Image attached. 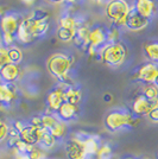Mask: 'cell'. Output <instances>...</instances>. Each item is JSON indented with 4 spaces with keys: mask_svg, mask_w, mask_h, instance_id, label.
I'll return each instance as SVG.
<instances>
[{
    "mask_svg": "<svg viewBox=\"0 0 158 159\" xmlns=\"http://www.w3.org/2000/svg\"><path fill=\"white\" fill-rule=\"evenodd\" d=\"M8 57L11 63H16V64H19L21 60H23V52L19 48L17 47H8Z\"/></svg>",
    "mask_w": 158,
    "mask_h": 159,
    "instance_id": "27",
    "label": "cell"
},
{
    "mask_svg": "<svg viewBox=\"0 0 158 159\" xmlns=\"http://www.w3.org/2000/svg\"><path fill=\"white\" fill-rule=\"evenodd\" d=\"M89 33H91V30L88 27L81 25V26H79L77 31L75 33V37H74L72 42L76 45L85 49V48L88 47V43H89Z\"/></svg>",
    "mask_w": 158,
    "mask_h": 159,
    "instance_id": "22",
    "label": "cell"
},
{
    "mask_svg": "<svg viewBox=\"0 0 158 159\" xmlns=\"http://www.w3.org/2000/svg\"><path fill=\"white\" fill-rule=\"evenodd\" d=\"M77 138L82 140V144L85 147V152L87 156H92L95 157L96 153L99 151L100 146L102 145V141L100 140L99 137L96 135H88V134H77Z\"/></svg>",
    "mask_w": 158,
    "mask_h": 159,
    "instance_id": "15",
    "label": "cell"
},
{
    "mask_svg": "<svg viewBox=\"0 0 158 159\" xmlns=\"http://www.w3.org/2000/svg\"><path fill=\"white\" fill-rule=\"evenodd\" d=\"M77 114V106L75 105H72V103H68V102H64L62 106L59 107V109L56 112V115L57 118L63 121H70V120L75 119Z\"/></svg>",
    "mask_w": 158,
    "mask_h": 159,
    "instance_id": "19",
    "label": "cell"
},
{
    "mask_svg": "<svg viewBox=\"0 0 158 159\" xmlns=\"http://www.w3.org/2000/svg\"><path fill=\"white\" fill-rule=\"evenodd\" d=\"M49 30V16L44 11H35L30 17L20 20L17 39L27 44L45 34Z\"/></svg>",
    "mask_w": 158,
    "mask_h": 159,
    "instance_id": "1",
    "label": "cell"
},
{
    "mask_svg": "<svg viewBox=\"0 0 158 159\" xmlns=\"http://www.w3.org/2000/svg\"><path fill=\"white\" fill-rule=\"evenodd\" d=\"M19 17L14 13H5L0 19V30H1V38L8 48L12 45L14 39H17V32L19 27Z\"/></svg>",
    "mask_w": 158,
    "mask_h": 159,
    "instance_id": "5",
    "label": "cell"
},
{
    "mask_svg": "<svg viewBox=\"0 0 158 159\" xmlns=\"http://www.w3.org/2000/svg\"><path fill=\"white\" fill-rule=\"evenodd\" d=\"M127 55L125 45L120 42L117 43H108L100 52V58L104 61L106 64L111 66H118L124 63Z\"/></svg>",
    "mask_w": 158,
    "mask_h": 159,
    "instance_id": "6",
    "label": "cell"
},
{
    "mask_svg": "<svg viewBox=\"0 0 158 159\" xmlns=\"http://www.w3.org/2000/svg\"><path fill=\"white\" fill-rule=\"evenodd\" d=\"M17 98L16 89L10 83H0V106H8Z\"/></svg>",
    "mask_w": 158,
    "mask_h": 159,
    "instance_id": "18",
    "label": "cell"
},
{
    "mask_svg": "<svg viewBox=\"0 0 158 159\" xmlns=\"http://www.w3.org/2000/svg\"><path fill=\"white\" fill-rule=\"evenodd\" d=\"M153 83H155V84L158 87V75H157V77H156V80H155V82H153Z\"/></svg>",
    "mask_w": 158,
    "mask_h": 159,
    "instance_id": "36",
    "label": "cell"
},
{
    "mask_svg": "<svg viewBox=\"0 0 158 159\" xmlns=\"http://www.w3.org/2000/svg\"><path fill=\"white\" fill-rule=\"evenodd\" d=\"M158 75V64L152 62H146L138 69L137 79L142 81L144 84L153 83Z\"/></svg>",
    "mask_w": 158,
    "mask_h": 159,
    "instance_id": "13",
    "label": "cell"
},
{
    "mask_svg": "<svg viewBox=\"0 0 158 159\" xmlns=\"http://www.w3.org/2000/svg\"><path fill=\"white\" fill-rule=\"evenodd\" d=\"M77 0H66V2H68V4H75Z\"/></svg>",
    "mask_w": 158,
    "mask_h": 159,
    "instance_id": "35",
    "label": "cell"
},
{
    "mask_svg": "<svg viewBox=\"0 0 158 159\" xmlns=\"http://www.w3.org/2000/svg\"><path fill=\"white\" fill-rule=\"evenodd\" d=\"M158 107V99H146L142 94L137 96L132 103V114L134 116H146L153 108Z\"/></svg>",
    "mask_w": 158,
    "mask_h": 159,
    "instance_id": "9",
    "label": "cell"
},
{
    "mask_svg": "<svg viewBox=\"0 0 158 159\" xmlns=\"http://www.w3.org/2000/svg\"><path fill=\"white\" fill-rule=\"evenodd\" d=\"M20 74V68L19 64L16 63H7L5 66L1 68L0 70V79L2 80L4 83H10L12 84L16 82Z\"/></svg>",
    "mask_w": 158,
    "mask_h": 159,
    "instance_id": "16",
    "label": "cell"
},
{
    "mask_svg": "<svg viewBox=\"0 0 158 159\" xmlns=\"http://www.w3.org/2000/svg\"><path fill=\"white\" fill-rule=\"evenodd\" d=\"M123 159H136L134 157H125V158H123Z\"/></svg>",
    "mask_w": 158,
    "mask_h": 159,
    "instance_id": "37",
    "label": "cell"
},
{
    "mask_svg": "<svg viewBox=\"0 0 158 159\" xmlns=\"http://www.w3.org/2000/svg\"><path fill=\"white\" fill-rule=\"evenodd\" d=\"M132 6L127 0H109L106 5V16L115 26L125 25L127 16L130 14Z\"/></svg>",
    "mask_w": 158,
    "mask_h": 159,
    "instance_id": "3",
    "label": "cell"
},
{
    "mask_svg": "<svg viewBox=\"0 0 158 159\" xmlns=\"http://www.w3.org/2000/svg\"><path fill=\"white\" fill-rule=\"evenodd\" d=\"M98 1H100V0H98Z\"/></svg>",
    "mask_w": 158,
    "mask_h": 159,
    "instance_id": "39",
    "label": "cell"
},
{
    "mask_svg": "<svg viewBox=\"0 0 158 159\" xmlns=\"http://www.w3.org/2000/svg\"><path fill=\"white\" fill-rule=\"evenodd\" d=\"M50 131H51V133L56 137V139L62 140L66 138L67 132H68V125H67L66 121L58 119L57 124H56V125L53 126V129H50Z\"/></svg>",
    "mask_w": 158,
    "mask_h": 159,
    "instance_id": "24",
    "label": "cell"
},
{
    "mask_svg": "<svg viewBox=\"0 0 158 159\" xmlns=\"http://www.w3.org/2000/svg\"><path fill=\"white\" fill-rule=\"evenodd\" d=\"M136 120H138L132 113L123 109L112 111L105 118V126L111 132H117L125 127H131L136 124Z\"/></svg>",
    "mask_w": 158,
    "mask_h": 159,
    "instance_id": "4",
    "label": "cell"
},
{
    "mask_svg": "<svg viewBox=\"0 0 158 159\" xmlns=\"http://www.w3.org/2000/svg\"><path fill=\"white\" fill-rule=\"evenodd\" d=\"M66 154L68 159H83L87 154L85 152V147L82 140L74 137L66 141Z\"/></svg>",
    "mask_w": 158,
    "mask_h": 159,
    "instance_id": "11",
    "label": "cell"
},
{
    "mask_svg": "<svg viewBox=\"0 0 158 159\" xmlns=\"http://www.w3.org/2000/svg\"><path fill=\"white\" fill-rule=\"evenodd\" d=\"M77 29H79V23L72 16H63L59 19L57 38L62 42H72Z\"/></svg>",
    "mask_w": 158,
    "mask_h": 159,
    "instance_id": "7",
    "label": "cell"
},
{
    "mask_svg": "<svg viewBox=\"0 0 158 159\" xmlns=\"http://www.w3.org/2000/svg\"><path fill=\"white\" fill-rule=\"evenodd\" d=\"M64 100L68 103L79 106V103L82 100V93H81L80 89L75 88L74 86H67V84H64Z\"/></svg>",
    "mask_w": 158,
    "mask_h": 159,
    "instance_id": "20",
    "label": "cell"
},
{
    "mask_svg": "<svg viewBox=\"0 0 158 159\" xmlns=\"http://www.w3.org/2000/svg\"><path fill=\"white\" fill-rule=\"evenodd\" d=\"M140 159H150V158H147V157H144V158H140Z\"/></svg>",
    "mask_w": 158,
    "mask_h": 159,
    "instance_id": "38",
    "label": "cell"
},
{
    "mask_svg": "<svg viewBox=\"0 0 158 159\" xmlns=\"http://www.w3.org/2000/svg\"><path fill=\"white\" fill-rule=\"evenodd\" d=\"M95 159H113V150L111 145L107 143H102L95 156Z\"/></svg>",
    "mask_w": 158,
    "mask_h": 159,
    "instance_id": "26",
    "label": "cell"
},
{
    "mask_svg": "<svg viewBox=\"0 0 158 159\" xmlns=\"http://www.w3.org/2000/svg\"><path fill=\"white\" fill-rule=\"evenodd\" d=\"M7 63H11L10 57H8V49L6 47H0V70Z\"/></svg>",
    "mask_w": 158,
    "mask_h": 159,
    "instance_id": "30",
    "label": "cell"
},
{
    "mask_svg": "<svg viewBox=\"0 0 158 159\" xmlns=\"http://www.w3.org/2000/svg\"><path fill=\"white\" fill-rule=\"evenodd\" d=\"M72 58L64 53H55L46 62L48 71L55 79L62 82V84H67V86H72L69 84V71L72 69Z\"/></svg>",
    "mask_w": 158,
    "mask_h": 159,
    "instance_id": "2",
    "label": "cell"
},
{
    "mask_svg": "<svg viewBox=\"0 0 158 159\" xmlns=\"http://www.w3.org/2000/svg\"><path fill=\"white\" fill-rule=\"evenodd\" d=\"M145 55L147 60L158 64V42H151L145 45Z\"/></svg>",
    "mask_w": 158,
    "mask_h": 159,
    "instance_id": "23",
    "label": "cell"
},
{
    "mask_svg": "<svg viewBox=\"0 0 158 159\" xmlns=\"http://www.w3.org/2000/svg\"><path fill=\"white\" fill-rule=\"evenodd\" d=\"M142 95L145 96L146 99H150V100L158 99V87L155 83L144 84L143 89H142Z\"/></svg>",
    "mask_w": 158,
    "mask_h": 159,
    "instance_id": "25",
    "label": "cell"
},
{
    "mask_svg": "<svg viewBox=\"0 0 158 159\" xmlns=\"http://www.w3.org/2000/svg\"><path fill=\"white\" fill-rule=\"evenodd\" d=\"M42 127L33 126L30 122H26L25 127L19 132V137L29 146H38L42 137Z\"/></svg>",
    "mask_w": 158,
    "mask_h": 159,
    "instance_id": "10",
    "label": "cell"
},
{
    "mask_svg": "<svg viewBox=\"0 0 158 159\" xmlns=\"http://www.w3.org/2000/svg\"><path fill=\"white\" fill-rule=\"evenodd\" d=\"M64 102H66V100H64V84L55 88L53 90H51L49 93L48 98H46L48 109L53 114H56V112L59 109V107L62 106Z\"/></svg>",
    "mask_w": 158,
    "mask_h": 159,
    "instance_id": "12",
    "label": "cell"
},
{
    "mask_svg": "<svg viewBox=\"0 0 158 159\" xmlns=\"http://www.w3.org/2000/svg\"><path fill=\"white\" fill-rule=\"evenodd\" d=\"M146 116H147V119H149L150 122H152V124H158V107L153 108Z\"/></svg>",
    "mask_w": 158,
    "mask_h": 159,
    "instance_id": "31",
    "label": "cell"
},
{
    "mask_svg": "<svg viewBox=\"0 0 158 159\" xmlns=\"http://www.w3.org/2000/svg\"><path fill=\"white\" fill-rule=\"evenodd\" d=\"M16 159H29V157H27V154H18V153H17Z\"/></svg>",
    "mask_w": 158,
    "mask_h": 159,
    "instance_id": "33",
    "label": "cell"
},
{
    "mask_svg": "<svg viewBox=\"0 0 158 159\" xmlns=\"http://www.w3.org/2000/svg\"><path fill=\"white\" fill-rule=\"evenodd\" d=\"M149 25V19L143 17L142 14H139L133 7H132L131 12L127 16L125 21V25L128 30L131 31H140Z\"/></svg>",
    "mask_w": 158,
    "mask_h": 159,
    "instance_id": "14",
    "label": "cell"
},
{
    "mask_svg": "<svg viewBox=\"0 0 158 159\" xmlns=\"http://www.w3.org/2000/svg\"><path fill=\"white\" fill-rule=\"evenodd\" d=\"M49 2H53V4H59V2H66V0H48Z\"/></svg>",
    "mask_w": 158,
    "mask_h": 159,
    "instance_id": "34",
    "label": "cell"
},
{
    "mask_svg": "<svg viewBox=\"0 0 158 159\" xmlns=\"http://www.w3.org/2000/svg\"><path fill=\"white\" fill-rule=\"evenodd\" d=\"M57 141H58V140L56 139V137L51 133V131L43 128V131H42V137H40L38 146H40L42 150H51V148H53V147L56 146Z\"/></svg>",
    "mask_w": 158,
    "mask_h": 159,
    "instance_id": "21",
    "label": "cell"
},
{
    "mask_svg": "<svg viewBox=\"0 0 158 159\" xmlns=\"http://www.w3.org/2000/svg\"><path fill=\"white\" fill-rule=\"evenodd\" d=\"M20 1H23L25 5H33L36 2V0H20Z\"/></svg>",
    "mask_w": 158,
    "mask_h": 159,
    "instance_id": "32",
    "label": "cell"
},
{
    "mask_svg": "<svg viewBox=\"0 0 158 159\" xmlns=\"http://www.w3.org/2000/svg\"><path fill=\"white\" fill-rule=\"evenodd\" d=\"M10 129H11V127L7 125V122H5L2 119H0V143L7 140L8 134H10Z\"/></svg>",
    "mask_w": 158,
    "mask_h": 159,
    "instance_id": "28",
    "label": "cell"
},
{
    "mask_svg": "<svg viewBox=\"0 0 158 159\" xmlns=\"http://www.w3.org/2000/svg\"><path fill=\"white\" fill-rule=\"evenodd\" d=\"M106 44H108L107 42V31L104 30L102 27H94L91 30L89 33V43H88V51L89 53L94 55H99L101 50L105 48Z\"/></svg>",
    "mask_w": 158,
    "mask_h": 159,
    "instance_id": "8",
    "label": "cell"
},
{
    "mask_svg": "<svg viewBox=\"0 0 158 159\" xmlns=\"http://www.w3.org/2000/svg\"><path fill=\"white\" fill-rule=\"evenodd\" d=\"M132 7L139 14H142L143 17L147 18L149 20H150V18H152L153 14L156 13V2H155V0H134V4H133Z\"/></svg>",
    "mask_w": 158,
    "mask_h": 159,
    "instance_id": "17",
    "label": "cell"
},
{
    "mask_svg": "<svg viewBox=\"0 0 158 159\" xmlns=\"http://www.w3.org/2000/svg\"><path fill=\"white\" fill-rule=\"evenodd\" d=\"M119 38L118 26L113 25L109 30H107V42L108 43H117Z\"/></svg>",
    "mask_w": 158,
    "mask_h": 159,
    "instance_id": "29",
    "label": "cell"
}]
</instances>
